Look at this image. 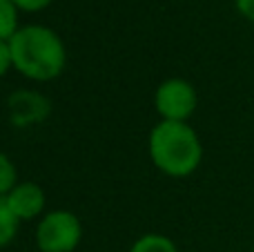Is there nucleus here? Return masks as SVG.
Wrapping results in <instances>:
<instances>
[{"instance_id": "nucleus-11", "label": "nucleus", "mask_w": 254, "mask_h": 252, "mask_svg": "<svg viewBox=\"0 0 254 252\" xmlns=\"http://www.w3.org/2000/svg\"><path fill=\"white\" fill-rule=\"evenodd\" d=\"M18 11H40V9L49 7L52 0H13Z\"/></svg>"}, {"instance_id": "nucleus-9", "label": "nucleus", "mask_w": 254, "mask_h": 252, "mask_svg": "<svg viewBox=\"0 0 254 252\" xmlns=\"http://www.w3.org/2000/svg\"><path fill=\"white\" fill-rule=\"evenodd\" d=\"M18 183V172L13 161L0 150V196H7L9 190Z\"/></svg>"}, {"instance_id": "nucleus-5", "label": "nucleus", "mask_w": 254, "mask_h": 252, "mask_svg": "<svg viewBox=\"0 0 254 252\" xmlns=\"http://www.w3.org/2000/svg\"><path fill=\"white\" fill-rule=\"evenodd\" d=\"M4 201L20 223L38 221L47 212V194L34 181H18L4 196Z\"/></svg>"}, {"instance_id": "nucleus-7", "label": "nucleus", "mask_w": 254, "mask_h": 252, "mask_svg": "<svg viewBox=\"0 0 254 252\" xmlns=\"http://www.w3.org/2000/svg\"><path fill=\"white\" fill-rule=\"evenodd\" d=\"M18 228H20V221H18L16 214L7 205L4 196H0V248H7L16 239Z\"/></svg>"}, {"instance_id": "nucleus-1", "label": "nucleus", "mask_w": 254, "mask_h": 252, "mask_svg": "<svg viewBox=\"0 0 254 252\" xmlns=\"http://www.w3.org/2000/svg\"><path fill=\"white\" fill-rule=\"evenodd\" d=\"M13 69L36 83L54 80L65 71L67 49L63 38L45 25H25L9 38Z\"/></svg>"}, {"instance_id": "nucleus-8", "label": "nucleus", "mask_w": 254, "mask_h": 252, "mask_svg": "<svg viewBox=\"0 0 254 252\" xmlns=\"http://www.w3.org/2000/svg\"><path fill=\"white\" fill-rule=\"evenodd\" d=\"M18 29V7L13 0H0V40H9Z\"/></svg>"}, {"instance_id": "nucleus-4", "label": "nucleus", "mask_w": 254, "mask_h": 252, "mask_svg": "<svg viewBox=\"0 0 254 252\" xmlns=\"http://www.w3.org/2000/svg\"><path fill=\"white\" fill-rule=\"evenodd\" d=\"M196 89L185 78H167L154 92V110L161 121L188 123V119L196 112Z\"/></svg>"}, {"instance_id": "nucleus-3", "label": "nucleus", "mask_w": 254, "mask_h": 252, "mask_svg": "<svg viewBox=\"0 0 254 252\" xmlns=\"http://www.w3.org/2000/svg\"><path fill=\"white\" fill-rule=\"evenodd\" d=\"M83 241V223L69 210H47L36 226L40 252H76Z\"/></svg>"}, {"instance_id": "nucleus-10", "label": "nucleus", "mask_w": 254, "mask_h": 252, "mask_svg": "<svg viewBox=\"0 0 254 252\" xmlns=\"http://www.w3.org/2000/svg\"><path fill=\"white\" fill-rule=\"evenodd\" d=\"M13 69L11 61V49H9V40H0V78L7 76Z\"/></svg>"}, {"instance_id": "nucleus-2", "label": "nucleus", "mask_w": 254, "mask_h": 252, "mask_svg": "<svg viewBox=\"0 0 254 252\" xmlns=\"http://www.w3.org/2000/svg\"><path fill=\"white\" fill-rule=\"evenodd\" d=\"M147 152L154 168L172 179L194 174L203 161V145L196 129L176 121H158L154 125L147 138Z\"/></svg>"}, {"instance_id": "nucleus-12", "label": "nucleus", "mask_w": 254, "mask_h": 252, "mask_svg": "<svg viewBox=\"0 0 254 252\" xmlns=\"http://www.w3.org/2000/svg\"><path fill=\"white\" fill-rule=\"evenodd\" d=\"M234 2H237V9L241 11V16L254 22V0H234Z\"/></svg>"}, {"instance_id": "nucleus-6", "label": "nucleus", "mask_w": 254, "mask_h": 252, "mask_svg": "<svg viewBox=\"0 0 254 252\" xmlns=\"http://www.w3.org/2000/svg\"><path fill=\"white\" fill-rule=\"evenodd\" d=\"M127 252H179V248L170 237L161 235V232H147V235L138 237Z\"/></svg>"}]
</instances>
